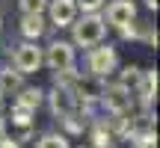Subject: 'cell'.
Returning <instances> with one entry per match:
<instances>
[{
	"label": "cell",
	"instance_id": "obj_1",
	"mask_svg": "<svg viewBox=\"0 0 160 148\" xmlns=\"http://www.w3.org/2000/svg\"><path fill=\"white\" fill-rule=\"evenodd\" d=\"M107 36V24L98 12H83V18H74L71 24V45L74 47H95Z\"/></svg>",
	"mask_w": 160,
	"mask_h": 148
},
{
	"label": "cell",
	"instance_id": "obj_2",
	"mask_svg": "<svg viewBox=\"0 0 160 148\" xmlns=\"http://www.w3.org/2000/svg\"><path fill=\"white\" fill-rule=\"evenodd\" d=\"M42 65H48L53 74H68L74 71V45L71 42H51V45L42 51Z\"/></svg>",
	"mask_w": 160,
	"mask_h": 148
},
{
	"label": "cell",
	"instance_id": "obj_3",
	"mask_svg": "<svg viewBox=\"0 0 160 148\" xmlns=\"http://www.w3.org/2000/svg\"><path fill=\"white\" fill-rule=\"evenodd\" d=\"M86 65H89V74L98 80L110 77L116 68H119V51H116L113 45H95L89 47V57H86Z\"/></svg>",
	"mask_w": 160,
	"mask_h": 148
},
{
	"label": "cell",
	"instance_id": "obj_4",
	"mask_svg": "<svg viewBox=\"0 0 160 148\" xmlns=\"http://www.w3.org/2000/svg\"><path fill=\"white\" fill-rule=\"evenodd\" d=\"M12 68L18 74H36L42 68V47L36 42H24L12 53Z\"/></svg>",
	"mask_w": 160,
	"mask_h": 148
},
{
	"label": "cell",
	"instance_id": "obj_5",
	"mask_svg": "<svg viewBox=\"0 0 160 148\" xmlns=\"http://www.w3.org/2000/svg\"><path fill=\"white\" fill-rule=\"evenodd\" d=\"M98 101H101L113 116H128V113H131V89H125L122 83L104 86V92H101Z\"/></svg>",
	"mask_w": 160,
	"mask_h": 148
},
{
	"label": "cell",
	"instance_id": "obj_6",
	"mask_svg": "<svg viewBox=\"0 0 160 148\" xmlns=\"http://www.w3.org/2000/svg\"><path fill=\"white\" fill-rule=\"evenodd\" d=\"M101 18H104L107 27L122 30L125 24L137 21V3H133V0H113V3H107V12H104Z\"/></svg>",
	"mask_w": 160,
	"mask_h": 148
},
{
	"label": "cell",
	"instance_id": "obj_7",
	"mask_svg": "<svg viewBox=\"0 0 160 148\" xmlns=\"http://www.w3.org/2000/svg\"><path fill=\"white\" fill-rule=\"evenodd\" d=\"M48 104H51V113L59 116V119H65V116H71L77 110V98L71 95V86H59V83L51 89Z\"/></svg>",
	"mask_w": 160,
	"mask_h": 148
},
{
	"label": "cell",
	"instance_id": "obj_8",
	"mask_svg": "<svg viewBox=\"0 0 160 148\" xmlns=\"http://www.w3.org/2000/svg\"><path fill=\"white\" fill-rule=\"evenodd\" d=\"M48 18L53 27H71L77 18V3L74 0H48Z\"/></svg>",
	"mask_w": 160,
	"mask_h": 148
},
{
	"label": "cell",
	"instance_id": "obj_9",
	"mask_svg": "<svg viewBox=\"0 0 160 148\" xmlns=\"http://www.w3.org/2000/svg\"><path fill=\"white\" fill-rule=\"evenodd\" d=\"M21 36L27 42H39L45 36V18L42 15H24L21 18Z\"/></svg>",
	"mask_w": 160,
	"mask_h": 148
},
{
	"label": "cell",
	"instance_id": "obj_10",
	"mask_svg": "<svg viewBox=\"0 0 160 148\" xmlns=\"http://www.w3.org/2000/svg\"><path fill=\"white\" fill-rule=\"evenodd\" d=\"M42 101H45V92H42V89H36V86H30V89H18L15 107H24V110H30V113H36Z\"/></svg>",
	"mask_w": 160,
	"mask_h": 148
},
{
	"label": "cell",
	"instance_id": "obj_11",
	"mask_svg": "<svg viewBox=\"0 0 160 148\" xmlns=\"http://www.w3.org/2000/svg\"><path fill=\"white\" fill-rule=\"evenodd\" d=\"M137 92L142 95L145 104H151V101L157 98V71H154V68H151V71H142V80H139Z\"/></svg>",
	"mask_w": 160,
	"mask_h": 148
},
{
	"label": "cell",
	"instance_id": "obj_12",
	"mask_svg": "<svg viewBox=\"0 0 160 148\" xmlns=\"http://www.w3.org/2000/svg\"><path fill=\"white\" fill-rule=\"evenodd\" d=\"M21 77H24V74H18L15 68H0V92H3V95H12V92L24 89Z\"/></svg>",
	"mask_w": 160,
	"mask_h": 148
},
{
	"label": "cell",
	"instance_id": "obj_13",
	"mask_svg": "<svg viewBox=\"0 0 160 148\" xmlns=\"http://www.w3.org/2000/svg\"><path fill=\"white\" fill-rule=\"evenodd\" d=\"M33 148H71V145H68V136H65V133L51 131V133H42Z\"/></svg>",
	"mask_w": 160,
	"mask_h": 148
},
{
	"label": "cell",
	"instance_id": "obj_14",
	"mask_svg": "<svg viewBox=\"0 0 160 148\" xmlns=\"http://www.w3.org/2000/svg\"><path fill=\"white\" fill-rule=\"evenodd\" d=\"M89 139H92V148H113V133H110V127L104 125V121L92 127Z\"/></svg>",
	"mask_w": 160,
	"mask_h": 148
},
{
	"label": "cell",
	"instance_id": "obj_15",
	"mask_svg": "<svg viewBox=\"0 0 160 148\" xmlns=\"http://www.w3.org/2000/svg\"><path fill=\"white\" fill-rule=\"evenodd\" d=\"M139 80H142V68H137V65H128V68L122 71V80H119V83L125 86V89H133V92H137Z\"/></svg>",
	"mask_w": 160,
	"mask_h": 148
},
{
	"label": "cell",
	"instance_id": "obj_16",
	"mask_svg": "<svg viewBox=\"0 0 160 148\" xmlns=\"http://www.w3.org/2000/svg\"><path fill=\"white\" fill-rule=\"evenodd\" d=\"M18 9L21 15H45L48 0H18Z\"/></svg>",
	"mask_w": 160,
	"mask_h": 148
},
{
	"label": "cell",
	"instance_id": "obj_17",
	"mask_svg": "<svg viewBox=\"0 0 160 148\" xmlns=\"http://www.w3.org/2000/svg\"><path fill=\"white\" fill-rule=\"evenodd\" d=\"M133 145H137V148H157V133L154 131L133 133Z\"/></svg>",
	"mask_w": 160,
	"mask_h": 148
},
{
	"label": "cell",
	"instance_id": "obj_18",
	"mask_svg": "<svg viewBox=\"0 0 160 148\" xmlns=\"http://www.w3.org/2000/svg\"><path fill=\"white\" fill-rule=\"evenodd\" d=\"M33 116H36V113H30V110H24V107H12V125H18V127H30Z\"/></svg>",
	"mask_w": 160,
	"mask_h": 148
},
{
	"label": "cell",
	"instance_id": "obj_19",
	"mask_svg": "<svg viewBox=\"0 0 160 148\" xmlns=\"http://www.w3.org/2000/svg\"><path fill=\"white\" fill-rule=\"evenodd\" d=\"M77 3V12H101L107 0H74Z\"/></svg>",
	"mask_w": 160,
	"mask_h": 148
},
{
	"label": "cell",
	"instance_id": "obj_20",
	"mask_svg": "<svg viewBox=\"0 0 160 148\" xmlns=\"http://www.w3.org/2000/svg\"><path fill=\"white\" fill-rule=\"evenodd\" d=\"M0 148H21V145H18V139H12V136H3V139H0Z\"/></svg>",
	"mask_w": 160,
	"mask_h": 148
},
{
	"label": "cell",
	"instance_id": "obj_21",
	"mask_svg": "<svg viewBox=\"0 0 160 148\" xmlns=\"http://www.w3.org/2000/svg\"><path fill=\"white\" fill-rule=\"evenodd\" d=\"M3 136H6V119L0 116V139H3Z\"/></svg>",
	"mask_w": 160,
	"mask_h": 148
},
{
	"label": "cell",
	"instance_id": "obj_22",
	"mask_svg": "<svg viewBox=\"0 0 160 148\" xmlns=\"http://www.w3.org/2000/svg\"><path fill=\"white\" fill-rule=\"evenodd\" d=\"M145 6H148V9H154V12H157V6H160V0H145Z\"/></svg>",
	"mask_w": 160,
	"mask_h": 148
},
{
	"label": "cell",
	"instance_id": "obj_23",
	"mask_svg": "<svg viewBox=\"0 0 160 148\" xmlns=\"http://www.w3.org/2000/svg\"><path fill=\"white\" fill-rule=\"evenodd\" d=\"M0 30H3V18H0Z\"/></svg>",
	"mask_w": 160,
	"mask_h": 148
},
{
	"label": "cell",
	"instance_id": "obj_24",
	"mask_svg": "<svg viewBox=\"0 0 160 148\" xmlns=\"http://www.w3.org/2000/svg\"><path fill=\"white\" fill-rule=\"evenodd\" d=\"M0 98H3V92H0Z\"/></svg>",
	"mask_w": 160,
	"mask_h": 148
}]
</instances>
